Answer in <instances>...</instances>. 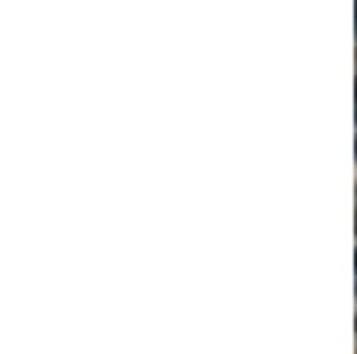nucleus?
<instances>
[{
  "mask_svg": "<svg viewBox=\"0 0 357 354\" xmlns=\"http://www.w3.org/2000/svg\"><path fill=\"white\" fill-rule=\"evenodd\" d=\"M354 265H357V258H354Z\"/></svg>",
  "mask_w": 357,
  "mask_h": 354,
  "instance_id": "obj_1",
  "label": "nucleus"
}]
</instances>
